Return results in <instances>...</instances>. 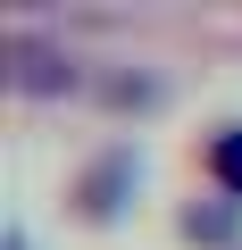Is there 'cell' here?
<instances>
[{
	"label": "cell",
	"mask_w": 242,
	"mask_h": 250,
	"mask_svg": "<svg viewBox=\"0 0 242 250\" xmlns=\"http://www.w3.org/2000/svg\"><path fill=\"white\" fill-rule=\"evenodd\" d=\"M217 175L242 192V125H225V142H217Z\"/></svg>",
	"instance_id": "obj_1"
},
{
	"label": "cell",
	"mask_w": 242,
	"mask_h": 250,
	"mask_svg": "<svg viewBox=\"0 0 242 250\" xmlns=\"http://www.w3.org/2000/svg\"><path fill=\"white\" fill-rule=\"evenodd\" d=\"M184 225H192V233H209V242H217V233H234V217H225V208H192Z\"/></svg>",
	"instance_id": "obj_2"
}]
</instances>
